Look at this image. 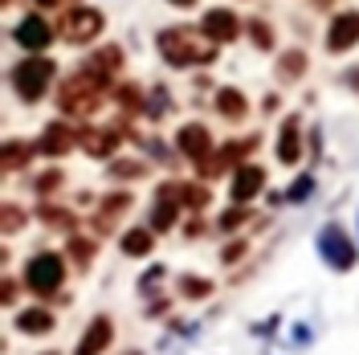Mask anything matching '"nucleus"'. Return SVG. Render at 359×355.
<instances>
[{"label":"nucleus","instance_id":"nucleus-38","mask_svg":"<svg viewBox=\"0 0 359 355\" xmlns=\"http://www.w3.org/2000/svg\"><path fill=\"white\" fill-rule=\"evenodd\" d=\"M331 4H335V0H314V8H331Z\"/></svg>","mask_w":359,"mask_h":355},{"label":"nucleus","instance_id":"nucleus-8","mask_svg":"<svg viewBox=\"0 0 359 355\" xmlns=\"http://www.w3.org/2000/svg\"><path fill=\"white\" fill-rule=\"evenodd\" d=\"M359 45V13L355 8H347V13H339L331 29H327V49L331 53H347V49H355Z\"/></svg>","mask_w":359,"mask_h":355},{"label":"nucleus","instance_id":"nucleus-9","mask_svg":"<svg viewBox=\"0 0 359 355\" xmlns=\"http://www.w3.org/2000/svg\"><path fill=\"white\" fill-rule=\"evenodd\" d=\"M131 204H135L131 192H111V196L94 208V233H111L114 225L131 213Z\"/></svg>","mask_w":359,"mask_h":355},{"label":"nucleus","instance_id":"nucleus-41","mask_svg":"<svg viewBox=\"0 0 359 355\" xmlns=\"http://www.w3.org/2000/svg\"><path fill=\"white\" fill-rule=\"evenodd\" d=\"M131 355H135V351H131Z\"/></svg>","mask_w":359,"mask_h":355},{"label":"nucleus","instance_id":"nucleus-30","mask_svg":"<svg viewBox=\"0 0 359 355\" xmlns=\"http://www.w3.org/2000/svg\"><path fill=\"white\" fill-rule=\"evenodd\" d=\"M69 257L86 262V257H94V245H90V241H82V237H74V241H69Z\"/></svg>","mask_w":359,"mask_h":355},{"label":"nucleus","instance_id":"nucleus-24","mask_svg":"<svg viewBox=\"0 0 359 355\" xmlns=\"http://www.w3.org/2000/svg\"><path fill=\"white\" fill-rule=\"evenodd\" d=\"M49 327H53V314L49 311H25L21 314V331L25 335H45Z\"/></svg>","mask_w":359,"mask_h":355},{"label":"nucleus","instance_id":"nucleus-25","mask_svg":"<svg viewBox=\"0 0 359 355\" xmlns=\"http://www.w3.org/2000/svg\"><path fill=\"white\" fill-rule=\"evenodd\" d=\"M180 294L184 298H208L212 294V282L208 278H180Z\"/></svg>","mask_w":359,"mask_h":355},{"label":"nucleus","instance_id":"nucleus-21","mask_svg":"<svg viewBox=\"0 0 359 355\" xmlns=\"http://www.w3.org/2000/svg\"><path fill=\"white\" fill-rule=\"evenodd\" d=\"M151 245H156V229H131V233L123 237V253H131V257H147Z\"/></svg>","mask_w":359,"mask_h":355},{"label":"nucleus","instance_id":"nucleus-1","mask_svg":"<svg viewBox=\"0 0 359 355\" xmlns=\"http://www.w3.org/2000/svg\"><path fill=\"white\" fill-rule=\"evenodd\" d=\"M156 49L168 66H180V69L212 66V58H217V41H212L204 29H192V25H172V29H163L156 37Z\"/></svg>","mask_w":359,"mask_h":355},{"label":"nucleus","instance_id":"nucleus-29","mask_svg":"<svg viewBox=\"0 0 359 355\" xmlns=\"http://www.w3.org/2000/svg\"><path fill=\"white\" fill-rule=\"evenodd\" d=\"M25 221V213L17 204H4V233H17V225Z\"/></svg>","mask_w":359,"mask_h":355},{"label":"nucleus","instance_id":"nucleus-23","mask_svg":"<svg viewBox=\"0 0 359 355\" xmlns=\"http://www.w3.org/2000/svg\"><path fill=\"white\" fill-rule=\"evenodd\" d=\"M29 159H33V147L29 143H21V139H8L4 143V172H21Z\"/></svg>","mask_w":359,"mask_h":355},{"label":"nucleus","instance_id":"nucleus-14","mask_svg":"<svg viewBox=\"0 0 359 355\" xmlns=\"http://www.w3.org/2000/svg\"><path fill=\"white\" fill-rule=\"evenodd\" d=\"M13 37H17L25 49H45V45L57 37V29H49L41 17H25V21L17 25V33H13Z\"/></svg>","mask_w":359,"mask_h":355},{"label":"nucleus","instance_id":"nucleus-34","mask_svg":"<svg viewBox=\"0 0 359 355\" xmlns=\"http://www.w3.org/2000/svg\"><path fill=\"white\" fill-rule=\"evenodd\" d=\"M306 192H311V180H298V184H294V192H290V200H302Z\"/></svg>","mask_w":359,"mask_h":355},{"label":"nucleus","instance_id":"nucleus-5","mask_svg":"<svg viewBox=\"0 0 359 355\" xmlns=\"http://www.w3.org/2000/svg\"><path fill=\"white\" fill-rule=\"evenodd\" d=\"M66 282V262L57 257V253H37L29 266H25V286L33 290V294H45V298H53L57 290Z\"/></svg>","mask_w":359,"mask_h":355},{"label":"nucleus","instance_id":"nucleus-17","mask_svg":"<svg viewBox=\"0 0 359 355\" xmlns=\"http://www.w3.org/2000/svg\"><path fill=\"white\" fill-rule=\"evenodd\" d=\"M298 156H302V131H298V119H286L282 123V135H278V159L290 168V163H298Z\"/></svg>","mask_w":359,"mask_h":355},{"label":"nucleus","instance_id":"nucleus-26","mask_svg":"<svg viewBox=\"0 0 359 355\" xmlns=\"http://www.w3.org/2000/svg\"><path fill=\"white\" fill-rule=\"evenodd\" d=\"M249 37H253L257 49H273V29L266 21H249Z\"/></svg>","mask_w":359,"mask_h":355},{"label":"nucleus","instance_id":"nucleus-10","mask_svg":"<svg viewBox=\"0 0 359 355\" xmlns=\"http://www.w3.org/2000/svg\"><path fill=\"white\" fill-rule=\"evenodd\" d=\"M78 143H82V131H78V127H69V123H62V119H57V123H49L45 135H41V152H45V156H53V159L66 156V152H74Z\"/></svg>","mask_w":359,"mask_h":355},{"label":"nucleus","instance_id":"nucleus-12","mask_svg":"<svg viewBox=\"0 0 359 355\" xmlns=\"http://www.w3.org/2000/svg\"><path fill=\"white\" fill-rule=\"evenodd\" d=\"M201 29L221 45V41H233V37L241 33V21H237V13H229V8H212V13H204Z\"/></svg>","mask_w":359,"mask_h":355},{"label":"nucleus","instance_id":"nucleus-37","mask_svg":"<svg viewBox=\"0 0 359 355\" xmlns=\"http://www.w3.org/2000/svg\"><path fill=\"white\" fill-rule=\"evenodd\" d=\"M168 4H176V8H192L196 0H168Z\"/></svg>","mask_w":359,"mask_h":355},{"label":"nucleus","instance_id":"nucleus-6","mask_svg":"<svg viewBox=\"0 0 359 355\" xmlns=\"http://www.w3.org/2000/svg\"><path fill=\"white\" fill-rule=\"evenodd\" d=\"M318 249H323V262H331L335 269H351L355 266V241H351L339 225H327V229H323Z\"/></svg>","mask_w":359,"mask_h":355},{"label":"nucleus","instance_id":"nucleus-11","mask_svg":"<svg viewBox=\"0 0 359 355\" xmlns=\"http://www.w3.org/2000/svg\"><path fill=\"white\" fill-rule=\"evenodd\" d=\"M262 188H266V172H262L257 163H237V176H233V188H229L233 200H237V204H249Z\"/></svg>","mask_w":359,"mask_h":355},{"label":"nucleus","instance_id":"nucleus-39","mask_svg":"<svg viewBox=\"0 0 359 355\" xmlns=\"http://www.w3.org/2000/svg\"><path fill=\"white\" fill-rule=\"evenodd\" d=\"M347 82H351V86H359V74H351V78H347Z\"/></svg>","mask_w":359,"mask_h":355},{"label":"nucleus","instance_id":"nucleus-40","mask_svg":"<svg viewBox=\"0 0 359 355\" xmlns=\"http://www.w3.org/2000/svg\"><path fill=\"white\" fill-rule=\"evenodd\" d=\"M0 4H13V0H0Z\"/></svg>","mask_w":359,"mask_h":355},{"label":"nucleus","instance_id":"nucleus-27","mask_svg":"<svg viewBox=\"0 0 359 355\" xmlns=\"http://www.w3.org/2000/svg\"><path fill=\"white\" fill-rule=\"evenodd\" d=\"M41 221H45V225H66V229H69V225H74V217H69L66 208H53V204H45V208H41Z\"/></svg>","mask_w":359,"mask_h":355},{"label":"nucleus","instance_id":"nucleus-19","mask_svg":"<svg viewBox=\"0 0 359 355\" xmlns=\"http://www.w3.org/2000/svg\"><path fill=\"white\" fill-rule=\"evenodd\" d=\"M306 74V53L302 49H286L278 58V82H298Z\"/></svg>","mask_w":359,"mask_h":355},{"label":"nucleus","instance_id":"nucleus-28","mask_svg":"<svg viewBox=\"0 0 359 355\" xmlns=\"http://www.w3.org/2000/svg\"><path fill=\"white\" fill-rule=\"evenodd\" d=\"M118 107H123V111H139V107H143V102H139V86L118 90Z\"/></svg>","mask_w":359,"mask_h":355},{"label":"nucleus","instance_id":"nucleus-13","mask_svg":"<svg viewBox=\"0 0 359 355\" xmlns=\"http://www.w3.org/2000/svg\"><path fill=\"white\" fill-rule=\"evenodd\" d=\"M118 143H123V127H90V131H82V147L98 159L111 156Z\"/></svg>","mask_w":359,"mask_h":355},{"label":"nucleus","instance_id":"nucleus-35","mask_svg":"<svg viewBox=\"0 0 359 355\" xmlns=\"http://www.w3.org/2000/svg\"><path fill=\"white\" fill-rule=\"evenodd\" d=\"M241 253H245V245L237 241V245H229V249H224V257H229V262H233V257H241Z\"/></svg>","mask_w":359,"mask_h":355},{"label":"nucleus","instance_id":"nucleus-15","mask_svg":"<svg viewBox=\"0 0 359 355\" xmlns=\"http://www.w3.org/2000/svg\"><path fill=\"white\" fill-rule=\"evenodd\" d=\"M111 339H114L111 319H94V323L86 327V335H82V343H78V351H74V355H98V351H107V347H111Z\"/></svg>","mask_w":359,"mask_h":355},{"label":"nucleus","instance_id":"nucleus-32","mask_svg":"<svg viewBox=\"0 0 359 355\" xmlns=\"http://www.w3.org/2000/svg\"><path fill=\"white\" fill-rule=\"evenodd\" d=\"M111 172H114V176H143L147 168H143V163H131V168H123V163H114Z\"/></svg>","mask_w":359,"mask_h":355},{"label":"nucleus","instance_id":"nucleus-36","mask_svg":"<svg viewBox=\"0 0 359 355\" xmlns=\"http://www.w3.org/2000/svg\"><path fill=\"white\" fill-rule=\"evenodd\" d=\"M37 4H45V8H62V4H69V0H37Z\"/></svg>","mask_w":359,"mask_h":355},{"label":"nucleus","instance_id":"nucleus-22","mask_svg":"<svg viewBox=\"0 0 359 355\" xmlns=\"http://www.w3.org/2000/svg\"><path fill=\"white\" fill-rule=\"evenodd\" d=\"M172 196H176L180 204H188V208H204L212 192H208L204 184H172Z\"/></svg>","mask_w":359,"mask_h":355},{"label":"nucleus","instance_id":"nucleus-3","mask_svg":"<svg viewBox=\"0 0 359 355\" xmlns=\"http://www.w3.org/2000/svg\"><path fill=\"white\" fill-rule=\"evenodd\" d=\"M107 29V17L98 8H86V4H69L57 21V37L66 45H90L98 41V33Z\"/></svg>","mask_w":359,"mask_h":355},{"label":"nucleus","instance_id":"nucleus-16","mask_svg":"<svg viewBox=\"0 0 359 355\" xmlns=\"http://www.w3.org/2000/svg\"><path fill=\"white\" fill-rule=\"evenodd\" d=\"M118 66H123V49H118V45H107V49H98L94 58H86V62H82V69H90V74H94V78H102V82H107V78H114V74H118Z\"/></svg>","mask_w":359,"mask_h":355},{"label":"nucleus","instance_id":"nucleus-7","mask_svg":"<svg viewBox=\"0 0 359 355\" xmlns=\"http://www.w3.org/2000/svg\"><path fill=\"white\" fill-rule=\"evenodd\" d=\"M176 143L192 163H208V159H212V135H208V127H201V123H184L176 131Z\"/></svg>","mask_w":359,"mask_h":355},{"label":"nucleus","instance_id":"nucleus-4","mask_svg":"<svg viewBox=\"0 0 359 355\" xmlns=\"http://www.w3.org/2000/svg\"><path fill=\"white\" fill-rule=\"evenodd\" d=\"M53 74H57V69H53L49 58H25L21 66H13L8 82H13V90L21 94L25 102H41L49 82H53Z\"/></svg>","mask_w":359,"mask_h":355},{"label":"nucleus","instance_id":"nucleus-2","mask_svg":"<svg viewBox=\"0 0 359 355\" xmlns=\"http://www.w3.org/2000/svg\"><path fill=\"white\" fill-rule=\"evenodd\" d=\"M102 90H107L102 78H94L90 69H78L57 86V107L66 114H94L102 107Z\"/></svg>","mask_w":359,"mask_h":355},{"label":"nucleus","instance_id":"nucleus-31","mask_svg":"<svg viewBox=\"0 0 359 355\" xmlns=\"http://www.w3.org/2000/svg\"><path fill=\"white\" fill-rule=\"evenodd\" d=\"M241 221H249V213L245 208H233V213H224L221 217V229H233V225H241Z\"/></svg>","mask_w":359,"mask_h":355},{"label":"nucleus","instance_id":"nucleus-18","mask_svg":"<svg viewBox=\"0 0 359 355\" xmlns=\"http://www.w3.org/2000/svg\"><path fill=\"white\" fill-rule=\"evenodd\" d=\"M217 111H221L229 123H241V119L249 114V102H245V94H241V90L224 86V90H217Z\"/></svg>","mask_w":359,"mask_h":355},{"label":"nucleus","instance_id":"nucleus-20","mask_svg":"<svg viewBox=\"0 0 359 355\" xmlns=\"http://www.w3.org/2000/svg\"><path fill=\"white\" fill-rule=\"evenodd\" d=\"M176 208H180V200L172 196V188H163V192H159V200H156V208H151V229H159V233H163L168 225L176 221Z\"/></svg>","mask_w":359,"mask_h":355},{"label":"nucleus","instance_id":"nucleus-33","mask_svg":"<svg viewBox=\"0 0 359 355\" xmlns=\"http://www.w3.org/2000/svg\"><path fill=\"white\" fill-rule=\"evenodd\" d=\"M57 180H62L57 172H49V176H41V180H37V188H41V192H53V188H57Z\"/></svg>","mask_w":359,"mask_h":355}]
</instances>
